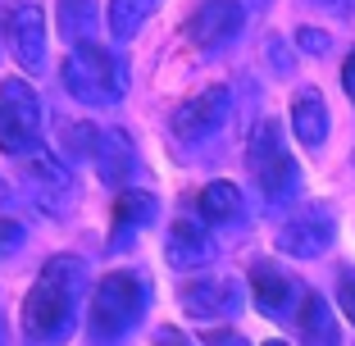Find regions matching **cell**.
Returning <instances> with one entry per match:
<instances>
[{"label": "cell", "mask_w": 355, "mask_h": 346, "mask_svg": "<svg viewBox=\"0 0 355 346\" xmlns=\"http://www.w3.org/2000/svg\"><path fill=\"white\" fill-rule=\"evenodd\" d=\"M87 287V260L78 255H51L37 273V283L23 296V333L37 346H60L78 328V301Z\"/></svg>", "instance_id": "1"}, {"label": "cell", "mask_w": 355, "mask_h": 346, "mask_svg": "<svg viewBox=\"0 0 355 346\" xmlns=\"http://www.w3.org/2000/svg\"><path fill=\"white\" fill-rule=\"evenodd\" d=\"M60 78H64V92L83 101V105H119L128 96V69L119 55H110L105 46H73L69 60L60 64Z\"/></svg>", "instance_id": "2"}, {"label": "cell", "mask_w": 355, "mask_h": 346, "mask_svg": "<svg viewBox=\"0 0 355 346\" xmlns=\"http://www.w3.org/2000/svg\"><path fill=\"white\" fill-rule=\"evenodd\" d=\"M141 310H146V283H141L132 269H114L92 287L87 328H92L96 342H119V337L141 319Z\"/></svg>", "instance_id": "3"}, {"label": "cell", "mask_w": 355, "mask_h": 346, "mask_svg": "<svg viewBox=\"0 0 355 346\" xmlns=\"http://www.w3.org/2000/svg\"><path fill=\"white\" fill-rule=\"evenodd\" d=\"M246 168L255 173L264 200H273V205L292 200L296 187H301V164L292 159V150L282 141V123H273V119H264L251 132V141H246Z\"/></svg>", "instance_id": "4"}, {"label": "cell", "mask_w": 355, "mask_h": 346, "mask_svg": "<svg viewBox=\"0 0 355 346\" xmlns=\"http://www.w3.org/2000/svg\"><path fill=\"white\" fill-rule=\"evenodd\" d=\"M0 150L14 159L42 150V96L32 92L28 78L0 83Z\"/></svg>", "instance_id": "5"}, {"label": "cell", "mask_w": 355, "mask_h": 346, "mask_svg": "<svg viewBox=\"0 0 355 346\" xmlns=\"http://www.w3.org/2000/svg\"><path fill=\"white\" fill-rule=\"evenodd\" d=\"M0 37L28 73H46L51 64V28L42 0H0Z\"/></svg>", "instance_id": "6"}, {"label": "cell", "mask_w": 355, "mask_h": 346, "mask_svg": "<svg viewBox=\"0 0 355 346\" xmlns=\"http://www.w3.org/2000/svg\"><path fill=\"white\" fill-rule=\"evenodd\" d=\"M232 114V92L223 83L205 87L200 96H191V101H182V105L173 110V119H168V128H173L178 141H205V137H214L223 123H228Z\"/></svg>", "instance_id": "7"}, {"label": "cell", "mask_w": 355, "mask_h": 346, "mask_svg": "<svg viewBox=\"0 0 355 346\" xmlns=\"http://www.w3.org/2000/svg\"><path fill=\"white\" fill-rule=\"evenodd\" d=\"M333 237H337L333 210L328 205H305L278 228V251L292 255V260H314V255H324L333 246Z\"/></svg>", "instance_id": "8"}, {"label": "cell", "mask_w": 355, "mask_h": 346, "mask_svg": "<svg viewBox=\"0 0 355 346\" xmlns=\"http://www.w3.org/2000/svg\"><path fill=\"white\" fill-rule=\"evenodd\" d=\"M241 0H200L187 14V42L196 51H223L241 32Z\"/></svg>", "instance_id": "9"}, {"label": "cell", "mask_w": 355, "mask_h": 346, "mask_svg": "<svg viewBox=\"0 0 355 346\" xmlns=\"http://www.w3.org/2000/svg\"><path fill=\"white\" fill-rule=\"evenodd\" d=\"M23 187H28V196L42 205V210L60 214L64 196L73 191V173L60 164V155H51V150H32L28 159H23Z\"/></svg>", "instance_id": "10"}, {"label": "cell", "mask_w": 355, "mask_h": 346, "mask_svg": "<svg viewBox=\"0 0 355 346\" xmlns=\"http://www.w3.org/2000/svg\"><path fill=\"white\" fill-rule=\"evenodd\" d=\"M191 319H232L241 310V287L232 278H191L178 292Z\"/></svg>", "instance_id": "11"}, {"label": "cell", "mask_w": 355, "mask_h": 346, "mask_svg": "<svg viewBox=\"0 0 355 346\" xmlns=\"http://www.w3.org/2000/svg\"><path fill=\"white\" fill-rule=\"evenodd\" d=\"M92 164H96V173H101V182L128 191V178L137 173V146H132V137H128L123 128H105Z\"/></svg>", "instance_id": "12"}, {"label": "cell", "mask_w": 355, "mask_h": 346, "mask_svg": "<svg viewBox=\"0 0 355 346\" xmlns=\"http://www.w3.org/2000/svg\"><path fill=\"white\" fill-rule=\"evenodd\" d=\"M164 260L173 264V269L191 273V269H200V264H209V260H214V241H209V232L200 228V223H191V219H178L173 228H168Z\"/></svg>", "instance_id": "13"}, {"label": "cell", "mask_w": 355, "mask_h": 346, "mask_svg": "<svg viewBox=\"0 0 355 346\" xmlns=\"http://www.w3.org/2000/svg\"><path fill=\"white\" fill-rule=\"evenodd\" d=\"M251 292H255V305H260L264 315H292V305H296V278L292 273H282L278 264L260 260L251 269Z\"/></svg>", "instance_id": "14"}, {"label": "cell", "mask_w": 355, "mask_h": 346, "mask_svg": "<svg viewBox=\"0 0 355 346\" xmlns=\"http://www.w3.org/2000/svg\"><path fill=\"white\" fill-rule=\"evenodd\" d=\"M328 105H324V96L314 92V87H301V92L292 96V132L296 141H301L305 150H319L328 141Z\"/></svg>", "instance_id": "15"}, {"label": "cell", "mask_w": 355, "mask_h": 346, "mask_svg": "<svg viewBox=\"0 0 355 346\" xmlns=\"http://www.w3.org/2000/svg\"><path fill=\"white\" fill-rule=\"evenodd\" d=\"M155 214H159V200H155V191H137V187H128V191H119V200H114V246L119 241H128L137 228H146V223H155Z\"/></svg>", "instance_id": "16"}, {"label": "cell", "mask_w": 355, "mask_h": 346, "mask_svg": "<svg viewBox=\"0 0 355 346\" xmlns=\"http://www.w3.org/2000/svg\"><path fill=\"white\" fill-rule=\"evenodd\" d=\"M296 324H301V342L305 346H337L342 333H337V319L328 310V301L319 292H305L301 305H296Z\"/></svg>", "instance_id": "17"}, {"label": "cell", "mask_w": 355, "mask_h": 346, "mask_svg": "<svg viewBox=\"0 0 355 346\" xmlns=\"http://www.w3.org/2000/svg\"><path fill=\"white\" fill-rule=\"evenodd\" d=\"M196 210L205 223H237L241 219V191L232 182H209L196 196Z\"/></svg>", "instance_id": "18"}, {"label": "cell", "mask_w": 355, "mask_h": 346, "mask_svg": "<svg viewBox=\"0 0 355 346\" xmlns=\"http://www.w3.org/2000/svg\"><path fill=\"white\" fill-rule=\"evenodd\" d=\"M155 10H159V0H110V32L119 42H132Z\"/></svg>", "instance_id": "19"}, {"label": "cell", "mask_w": 355, "mask_h": 346, "mask_svg": "<svg viewBox=\"0 0 355 346\" xmlns=\"http://www.w3.org/2000/svg\"><path fill=\"white\" fill-rule=\"evenodd\" d=\"M55 28L73 46H83L96 28V0H60V5H55Z\"/></svg>", "instance_id": "20"}, {"label": "cell", "mask_w": 355, "mask_h": 346, "mask_svg": "<svg viewBox=\"0 0 355 346\" xmlns=\"http://www.w3.org/2000/svg\"><path fill=\"white\" fill-rule=\"evenodd\" d=\"M60 137H64V150H69L73 159H96L101 128H92V123H60Z\"/></svg>", "instance_id": "21"}, {"label": "cell", "mask_w": 355, "mask_h": 346, "mask_svg": "<svg viewBox=\"0 0 355 346\" xmlns=\"http://www.w3.org/2000/svg\"><path fill=\"white\" fill-rule=\"evenodd\" d=\"M23 237H28V232H23L19 219H0V260H5V255H19Z\"/></svg>", "instance_id": "22"}, {"label": "cell", "mask_w": 355, "mask_h": 346, "mask_svg": "<svg viewBox=\"0 0 355 346\" xmlns=\"http://www.w3.org/2000/svg\"><path fill=\"white\" fill-rule=\"evenodd\" d=\"M337 301H342L346 319L355 324V269H342V278H337Z\"/></svg>", "instance_id": "23"}, {"label": "cell", "mask_w": 355, "mask_h": 346, "mask_svg": "<svg viewBox=\"0 0 355 346\" xmlns=\"http://www.w3.org/2000/svg\"><path fill=\"white\" fill-rule=\"evenodd\" d=\"M200 342H205V346H251L241 333H232V328H205Z\"/></svg>", "instance_id": "24"}, {"label": "cell", "mask_w": 355, "mask_h": 346, "mask_svg": "<svg viewBox=\"0 0 355 346\" xmlns=\"http://www.w3.org/2000/svg\"><path fill=\"white\" fill-rule=\"evenodd\" d=\"M296 42H301V51H310V55H324V51H328V32L301 28V32H296Z\"/></svg>", "instance_id": "25"}, {"label": "cell", "mask_w": 355, "mask_h": 346, "mask_svg": "<svg viewBox=\"0 0 355 346\" xmlns=\"http://www.w3.org/2000/svg\"><path fill=\"white\" fill-rule=\"evenodd\" d=\"M155 346H191V342L178 333V328H159V333H155Z\"/></svg>", "instance_id": "26"}, {"label": "cell", "mask_w": 355, "mask_h": 346, "mask_svg": "<svg viewBox=\"0 0 355 346\" xmlns=\"http://www.w3.org/2000/svg\"><path fill=\"white\" fill-rule=\"evenodd\" d=\"M342 87H346V96L355 101V51L346 55V64H342Z\"/></svg>", "instance_id": "27"}, {"label": "cell", "mask_w": 355, "mask_h": 346, "mask_svg": "<svg viewBox=\"0 0 355 346\" xmlns=\"http://www.w3.org/2000/svg\"><path fill=\"white\" fill-rule=\"evenodd\" d=\"M264 346H287V342H264Z\"/></svg>", "instance_id": "28"}, {"label": "cell", "mask_w": 355, "mask_h": 346, "mask_svg": "<svg viewBox=\"0 0 355 346\" xmlns=\"http://www.w3.org/2000/svg\"><path fill=\"white\" fill-rule=\"evenodd\" d=\"M324 5H333V0H324Z\"/></svg>", "instance_id": "29"}]
</instances>
